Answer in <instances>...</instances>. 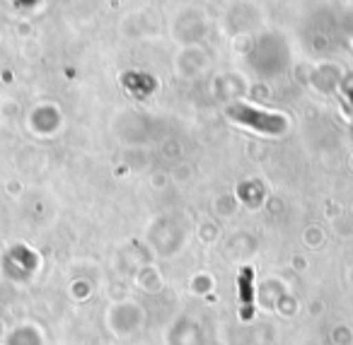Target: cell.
I'll return each mask as SVG.
<instances>
[{"instance_id":"cell-2","label":"cell","mask_w":353,"mask_h":345,"mask_svg":"<svg viewBox=\"0 0 353 345\" xmlns=\"http://www.w3.org/2000/svg\"><path fill=\"white\" fill-rule=\"evenodd\" d=\"M240 292H242V319H252V268H245L240 275Z\"/></svg>"},{"instance_id":"cell-1","label":"cell","mask_w":353,"mask_h":345,"mask_svg":"<svg viewBox=\"0 0 353 345\" xmlns=\"http://www.w3.org/2000/svg\"><path fill=\"white\" fill-rule=\"evenodd\" d=\"M230 116H235L237 121L242 123H250V126L259 128L264 133H279L283 128V121L279 116H269V114H256L247 107H232L230 109Z\"/></svg>"}]
</instances>
